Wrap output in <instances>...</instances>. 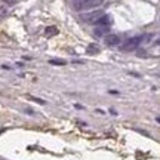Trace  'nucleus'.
<instances>
[{"label":"nucleus","mask_w":160,"mask_h":160,"mask_svg":"<svg viewBox=\"0 0 160 160\" xmlns=\"http://www.w3.org/2000/svg\"><path fill=\"white\" fill-rule=\"evenodd\" d=\"M71 3L76 11L83 12V11H93L99 8L104 3V0H71Z\"/></svg>","instance_id":"nucleus-1"},{"label":"nucleus","mask_w":160,"mask_h":160,"mask_svg":"<svg viewBox=\"0 0 160 160\" xmlns=\"http://www.w3.org/2000/svg\"><path fill=\"white\" fill-rule=\"evenodd\" d=\"M142 36H135V37H130L124 42V45L122 46V51L123 52H130V51H135L138 49V46L141 45Z\"/></svg>","instance_id":"nucleus-2"},{"label":"nucleus","mask_w":160,"mask_h":160,"mask_svg":"<svg viewBox=\"0 0 160 160\" xmlns=\"http://www.w3.org/2000/svg\"><path fill=\"white\" fill-rule=\"evenodd\" d=\"M102 15H105L102 9H93V11H90L89 14L82 15V19H83V21H86V22H89V24H95V22L102 17Z\"/></svg>","instance_id":"nucleus-3"},{"label":"nucleus","mask_w":160,"mask_h":160,"mask_svg":"<svg viewBox=\"0 0 160 160\" xmlns=\"http://www.w3.org/2000/svg\"><path fill=\"white\" fill-rule=\"evenodd\" d=\"M104 42L108 46H119L120 45V36L114 34V33H108V34L104 37Z\"/></svg>","instance_id":"nucleus-4"},{"label":"nucleus","mask_w":160,"mask_h":160,"mask_svg":"<svg viewBox=\"0 0 160 160\" xmlns=\"http://www.w3.org/2000/svg\"><path fill=\"white\" fill-rule=\"evenodd\" d=\"M95 34L98 36V37H105L108 33H110V27H104V25H98L96 28H95V31H93Z\"/></svg>","instance_id":"nucleus-5"},{"label":"nucleus","mask_w":160,"mask_h":160,"mask_svg":"<svg viewBox=\"0 0 160 160\" xmlns=\"http://www.w3.org/2000/svg\"><path fill=\"white\" fill-rule=\"evenodd\" d=\"M96 25H104V27H110V24H111V19L108 15H102V17L99 18L96 22H95Z\"/></svg>","instance_id":"nucleus-6"},{"label":"nucleus","mask_w":160,"mask_h":160,"mask_svg":"<svg viewBox=\"0 0 160 160\" xmlns=\"http://www.w3.org/2000/svg\"><path fill=\"white\" fill-rule=\"evenodd\" d=\"M154 39V34L153 33H148V34H142V40H141V45H148L151 40Z\"/></svg>","instance_id":"nucleus-7"},{"label":"nucleus","mask_w":160,"mask_h":160,"mask_svg":"<svg viewBox=\"0 0 160 160\" xmlns=\"http://www.w3.org/2000/svg\"><path fill=\"white\" fill-rule=\"evenodd\" d=\"M45 33L48 37H51V36H56L58 34V28L56 27H48L46 30H45Z\"/></svg>","instance_id":"nucleus-8"},{"label":"nucleus","mask_w":160,"mask_h":160,"mask_svg":"<svg viewBox=\"0 0 160 160\" xmlns=\"http://www.w3.org/2000/svg\"><path fill=\"white\" fill-rule=\"evenodd\" d=\"M86 52L90 53V55H93V53H98V52H99V48H98L96 45H93V43H92V45H89V46H88Z\"/></svg>","instance_id":"nucleus-9"},{"label":"nucleus","mask_w":160,"mask_h":160,"mask_svg":"<svg viewBox=\"0 0 160 160\" xmlns=\"http://www.w3.org/2000/svg\"><path fill=\"white\" fill-rule=\"evenodd\" d=\"M49 64H52V65H65L67 61H64V59H51Z\"/></svg>","instance_id":"nucleus-10"},{"label":"nucleus","mask_w":160,"mask_h":160,"mask_svg":"<svg viewBox=\"0 0 160 160\" xmlns=\"http://www.w3.org/2000/svg\"><path fill=\"white\" fill-rule=\"evenodd\" d=\"M157 122H159V123H160V117H157Z\"/></svg>","instance_id":"nucleus-11"}]
</instances>
